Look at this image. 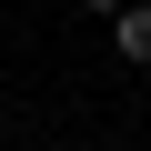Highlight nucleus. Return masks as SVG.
<instances>
[{"mask_svg":"<svg viewBox=\"0 0 151 151\" xmlns=\"http://www.w3.org/2000/svg\"><path fill=\"white\" fill-rule=\"evenodd\" d=\"M111 40H121V60H151V0H131V10L111 20Z\"/></svg>","mask_w":151,"mask_h":151,"instance_id":"1","label":"nucleus"},{"mask_svg":"<svg viewBox=\"0 0 151 151\" xmlns=\"http://www.w3.org/2000/svg\"><path fill=\"white\" fill-rule=\"evenodd\" d=\"M81 10H101V20H121V10H131V0H81Z\"/></svg>","mask_w":151,"mask_h":151,"instance_id":"2","label":"nucleus"}]
</instances>
